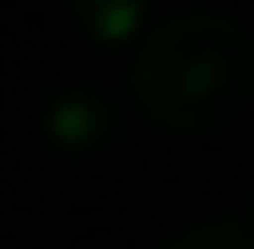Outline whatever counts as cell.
<instances>
[{
  "instance_id": "obj_1",
  "label": "cell",
  "mask_w": 254,
  "mask_h": 249,
  "mask_svg": "<svg viewBox=\"0 0 254 249\" xmlns=\"http://www.w3.org/2000/svg\"><path fill=\"white\" fill-rule=\"evenodd\" d=\"M135 98L173 136H211L254 98V38L227 11H179L135 49Z\"/></svg>"
},
{
  "instance_id": "obj_2",
  "label": "cell",
  "mask_w": 254,
  "mask_h": 249,
  "mask_svg": "<svg viewBox=\"0 0 254 249\" xmlns=\"http://www.w3.org/2000/svg\"><path fill=\"white\" fill-rule=\"evenodd\" d=\"M146 11H152V0H70V16L81 22V33L92 44H108V49L130 44L141 33Z\"/></svg>"
},
{
  "instance_id": "obj_3",
  "label": "cell",
  "mask_w": 254,
  "mask_h": 249,
  "mask_svg": "<svg viewBox=\"0 0 254 249\" xmlns=\"http://www.w3.org/2000/svg\"><path fill=\"white\" fill-rule=\"evenodd\" d=\"M162 249H254V233L244 222H200V228L173 233Z\"/></svg>"
},
{
  "instance_id": "obj_4",
  "label": "cell",
  "mask_w": 254,
  "mask_h": 249,
  "mask_svg": "<svg viewBox=\"0 0 254 249\" xmlns=\"http://www.w3.org/2000/svg\"><path fill=\"white\" fill-rule=\"evenodd\" d=\"M244 228H249V233H254V211H249V222H244Z\"/></svg>"
}]
</instances>
